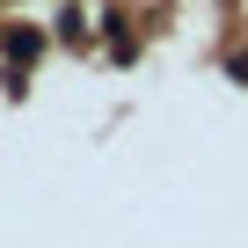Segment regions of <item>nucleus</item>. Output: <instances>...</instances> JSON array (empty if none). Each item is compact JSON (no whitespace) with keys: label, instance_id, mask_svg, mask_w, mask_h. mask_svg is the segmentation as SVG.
Segmentation results:
<instances>
[{"label":"nucleus","instance_id":"obj_1","mask_svg":"<svg viewBox=\"0 0 248 248\" xmlns=\"http://www.w3.org/2000/svg\"><path fill=\"white\" fill-rule=\"evenodd\" d=\"M37 51H44V30H30V22H15V30H8V66L22 73V66H30Z\"/></svg>","mask_w":248,"mask_h":248}]
</instances>
